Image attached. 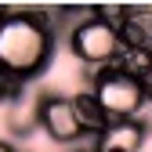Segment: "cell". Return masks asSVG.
<instances>
[{
  "label": "cell",
  "instance_id": "7",
  "mask_svg": "<svg viewBox=\"0 0 152 152\" xmlns=\"http://www.w3.org/2000/svg\"><path fill=\"white\" fill-rule=\"evenodd\" d=\"M123 51H152V7H127V22L120 26Z\"/></svg>",
  "mask_w": 152,
  "mask_h": 152
},
{
  "label": "cell",
  "instance_id": "3",
  "mask_svg": "<svg viewBox=\"0 0 152 152\" xmlns=\"http://www.w3.org/2000/svg\"><path fill=\"white\" fill-rule=\"evenodd\" d=\"M69 51L76 62H83L87 69H102V65H116L123 58V36L116 26H109L94 11L87 22L69 29Z\"/></svg>",
  "mask_w": 152,
  "mask_h": 152
},
{
  "label": "cell",
  "instance_id": "6",
  "mask_svg": "<svg viewBox=\"0 0 152 152\" xmlns=\"http://www.w3.org/2000/svg\"><path fill=\"white\" fill-rule=\"evenodd\" d=\"M72 105H76V116H80V127H83L87 138H98V134H105V130H109L112 120H109V112L102 109L98 94H94L91 87L76 91V94H72Z\"/></svg>",
  "mask_w": 152,
  "mask_h": 152
},
{
  "label": "cell",
  "instance_id": "11",
  "mask_svg": "<svg viewBox=\"0 0 152 152\" xmlns=\"http://www.w3.org/2000/svg\"><path fill=\"white\" fill-rule=\"evenodd\" d=\"M145 105H148V109H152V87H148V91H145Z\"/></svg>",
  "mask_w": 152,
  "mask_h": 152
},
{
  "label": "cell",
  "instance_id": "5",
  "mask_svg": "<svg viewBox=\"0 0 152 152\" xmlns=\"http://www.w3.org/2000/svg\"><path fill=\"white\" fill-rule=\"evenodd\" d=\"M148 141V123L138 120H116L109 123L105 134L94 138V152H145Z\"/></svg>",
  "mask_w": 152,
  "mask_h": 152
},
{
  "label": "cell",
  "instance_id": "10",
  "mask_svg": "<svg viewBox=\"0 0 152 152\" xmlns=\"http://www.w3.org/2000/svg\"><path fill=\"white\" fill-rule=\"evenodd\" d=\"M0 152H18V148H15L11 141H0Z\"/></svg>",
  "mask_w": 152,
  "mask_h": 152
},
{
  "label": "cell",
  "instance_id": "2",
  "mask_svg": "<svg viewBox=\"0 0 152 152\" xmlns=\"http://www.w3.org/2000/svg\"><path fill=\"white\" fill-rule=\"evenodd\" d=\"M91 91L98 94V102H102V109L109 112L112 123H116V120H138L141 109H145V87H141V80L130 76V72H123L120 62L94 69Z\"/></svg>",
  "mask_w": 152,
  "mask_h": 152
},
{
  "label": "cell",
  "instance_id": "4",
  "mask_svg": "<svg viewBox=\"0 0 152 152\" xmlns=\"http://www.w3.org/2000/svg\"><path fill=\"white\" fill-rule=\"evenodd\" d=\"M36 120H40V130H44L54 145L76 148V145L87 138L69 94H51V91L40 94V98H36Z\"/></svg>",
  "mask_w": 152,
  "mask_h": 152
},
{
  "label": "cell",
  "instance_id": "8",
  "mask_svg": "<svg viewBox=\"0 0 152 152\" xmlns=\"http://www.w3.org/2000/svg\"><path fill=\"white\" fill-rule=\"evenodd\" d=\"M120 69L130 72V76H138V80H145V76L152 72V51H123Z\"/></svg>",
  "mask_w": 152,
  "mask_h": 152
},
{
  "label": "cell",
  "instance_id": "1",
  "mask_svg": "<svg viewBox=\"0 0 152 152\" xmlns=\"http://www.w3.org/2000/svg\"><path fill=\"white\" fill-rule=\"evenodd\" d=\"M54 11L11 7L0 22V69L15 80H36L54 58Z\"/></svg>",
  "mask_w": 152,
  "mask_h": 152
},
{
  "label": "cell",
  "instance_id": "9",
  "mask_svg": "<svg viewBox=\"0 0 152 152\" xmlns=\"http://www.w3.org/2000/svg\"><path fill=\"white\" fill-rule=\"evenodd\" d=\"M26 94V83L15 80V76H7L4 69H0V105H18Z\"/></svg>",
  "mask_w": 152,
  "mask_h": 152
}]
</instances>
